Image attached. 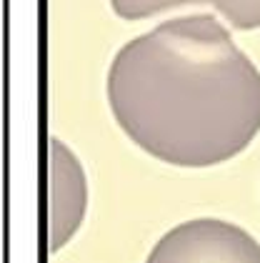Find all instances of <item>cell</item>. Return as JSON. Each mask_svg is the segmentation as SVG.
Returning <instances> with one entry per match:
<instances>
[{"label": "cell", "instance_id": "obj_1", "mask_svg": "<svg viewBox=\"0 0 260 263\" xmlns=\"http://www.w3.org/2000/svg\"><path fill=\"white\" fill-rule=\"evenodd\" d=\"M108 103L123 133L153 158L208 168L260 133V70L213 15H183L115 53Z\"/></svg>", "mask_w": 260, "mask_h": 263}, {"label": "cell", "instance_id": "obj_2", "mask_svg": "<svg viewBox=\"0 0 260 263\" xmlns=\"http://www.w3.org/2000/svg\"><path fill=\"white\" fill-rule=\"evenodd\" d=\"M145 263H260V243L235 223L193 218L170 228Z\"/></svg>", "mask_w": 260, "mask_h": 263}, {"label": "cell", "instance_id": "obj_3", "mask_svg": "<svg viewBox=\"0 0 260 263\" xmlns=\"http://www.w3.org/2000/svg\"><path fill=\"white\" fill-rule=\"evenodd\" d=\"M50 188H53V213H50V231H53V251H58L78 231L83 213H85V173L78 158L58 141H50Z\"/></svg>", "mask_w": 260, "mask_h": 263}, {"label": "cell", "instance_id": "obj_4", "mask_svg": "<svg viewBox=\"0 0 260 263\" xmlns=\"http://www.w3.org/2000/svg\"><path fill=\"white\" fill-rule=\"evenodd\" d=\"M213 5L225 21L238 30H255L260 28V0H110L115 15L125 21H140L163 13L178 5Z\"/></svg>", "mask_w": 260, "mask_h": 263}]
</instances>
